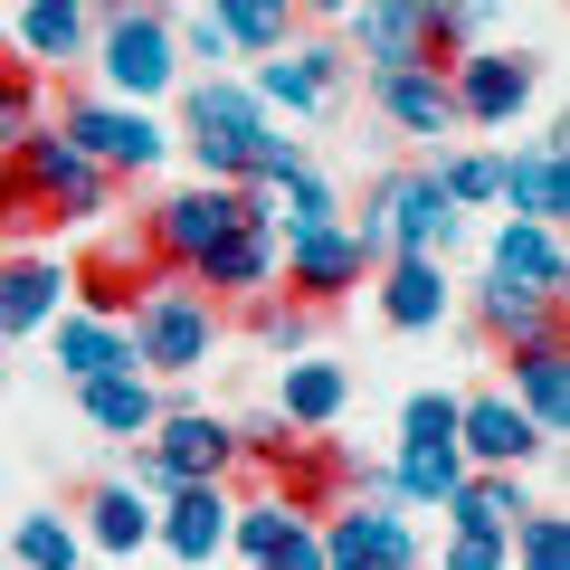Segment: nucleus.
I'll return each mask as SVG.
<instances>
[{"label":"nucleus","instance_id":"nucleus-23","mask_svg":"<svg viewBox=\"0 0 570 570\" xmlns=\"http://www.w3.org/2000/svg\"><path fill=\"white\" fill-rule=\"evenodd\" d=\"M504 362H513L504 400L523 409L542 438H561V419H570V362H561V343H523V352H504Z\"/></svg>","mask_w":570,"mask_h":570},{"label":"nucleus","instance_id":"nucleus-15","mask_svg":"<svg viewBox=\"0 0 570 570\" xmlns=\"http://www.w3.org/2000/svg\"><path fill=\"white\" fill-rule=\"evenodd\" d=\"M504 200H513V219L561 228V209H570V134H561V124L532 134L523 153H504Z\"/></svg>","mask_w":570,"mask_h":570},{"label":"nucleus","instance_id":"nucleus-14","mask_svg":"<svg viewBox=\"0 0 570 570\" xmlns=\"http://www.w3.org/2000/svg\"><path fill=\"white\" fill-rule=\"evenodd\" d=\"M371 115L381 124H400L409 142H448L456 134V105H448V77L438 67H371Z\"/></svg>","mask_w":570,"mask_h":570},{"label":"nucleus","instance_id":"nucleus-33","mask_svg":"<svg viewBox=\"0 0 570 570\" xmlns=\"http://www.w3.org/2000/svg\"><path fill=\"white\" fill-rule=\"evenodd\" d=\"M10 551H20V570H77V561H86L77 532H67V513H29Z\"/></svg>","mask_w":570,"mask_h":570},{"label":"nucleus","instance_id":"nucleus-8","mask_svg":"<svg viewBox=\"0 0 570 570\" xmlns=\"http://www.w3.org/2000/svg\"><path fill=\"white\" fill-rule=\"evenodd\" d=\"M324 561L333 570H419V532H409L400 494H352V504H333L324 523Z\"/></svg>","mask_w":570,"mask_h":570},{"label":"nucleus","instance_id":"nucleus-7","mask_svg":"<svg viewBox=\"0 0 570 570\" xmlns=\"http://www.w3.org/2000/svg\"><path fill=\"white\" fill-rule=\"evenodd\" d=\"M58 134L77 142L96 171H153V163L171 153V134L142 115V105H124V96H77V105L58 115Z\"/></svg>","mask_w":570,"mask_h":570},{"label":"nucleus","instance_id":"nucleus-11","mask_svg":"<svg viewBox=\"0 0 570 570\" xmlns=\"http://www.w3.org/2000/svg\"><path fill=\"white\" fill-rule=\"evenodd\" d=\"M142 448L163 456L171 485H228V466H238V428L209 419V409H163Z\"/></svg>","mask_w":570,"mask_h":570},{"label":"nucleus","instance_id":"nucleus-37","mask_svg":"<svg viewBox=\"0 0 570 570\" xmlns=\"http://www.w3.org/2000/svg\"><path fill=\"white\" fill-rule=\"evenodd\" d=\"M400 438H456V390H419L400 409Z\"/></svg>","mask_w":570,"mask_h":570},{"label":"nucleus","instance_id":"nucleus-6","mask_svg":"<svg viewBox=\"0 0 570 570\" xmlns=\"http://www.w3.org/2000/svg\"><path fill=\"white\" fill-rule=\"evenodd\" d=\"M542 96V58L532 48H504V39H475L466 58L448 67V105H456V124H485V134H504L523 105Z\"/></svg>","mask_w":570,"mask_h":570},{"label":"nucleus","instance_id":"nucleus-28","mask_svg":"<svg viewBox=\"0 0 570 570\" xmlns=\"http://www.w3.org/2000/svg\"><path fill=\"white\" fill-rule=\"evenodd\" d=\"M48 343H58V371H67V381H96V371H124V362H134L124 324H105V314H58Z\"/></svg>","mask_w":570,"mask_h":570},{"label":"nucleus","instance_id":"nucleus-1","mask_svg":"<svg viewBox=\"0 0 570 570\" xmlns=\"http://www.w3.org/2000/svg\"><path fill=\"white\" fill-rule=\"evenodd\" d=\"M190 163H200V181H285V171L305 163V142L276 134L266 124V105L247 96L238 77H200L190 86Z\"/></svg>","mask_w":570,"mask_h":570},{"label":"nucleus","instance_id":"nucleus-41","mask_svg":"<svg viewBox=\"0 0 570 570\" xmlns=\"http://www.w3.org/2000/svg\"><path fill=\"white\" fill-rule=\"evenodd\" d=\"M352 0H295V20H343Z\"/></svg>","mask_w":570,"mask_h":570},{"label":"nucleus","instance_id":"nucleus-34","mask_svg":"<svg viewBox=\"0 0 570 570\" xmlns=\"http://www.w3.org/2000/svg\"><path fill=\"white\" fill-rule=\"evenodd\" d=\"M247 305H257V314H247L257 343H276V352H305L314 324H324V305H295V295H285V305H276V295H247Z\"/></svg>","mask_w":570,"mask_h":570},{"label":"nucleus","instance_id":"nucleus-20","mask_svg":"<svg viewBox=\"0 0 570 570\" xmlns=\"http://www.w3.org/2000/svg\"><path fill=\"white\" fill-rule=\"evenodd\" d=\"M381 324L390 333H438L448 324V266L438 257H381Z\"/></svg>","mask_w":570,"mask_h":570},{"label":"nucleus","instance_id":"nucleus-12","mask_svg":"<svg viewBox=\"0 0 570 570\" xmlns=\"http://www.w3.org/2000/svg\"><path fill=\"white\" fill-rule=\"evenodd\" d=\"M456 456H466V466H504V475H523L532 456H551V438L504 400V390H475V400H456Z\"/></svg>","mask_w":570,"mask_h":570},{"label":"nucleus","instance_id":"nucleus-3","mask_svg":"<svg viewBox=\"0 0 570 570\" xmlns=\"http://www.w3.org/2000/svg\"><path fill=\"white\" fill-rule=\"evenodd\" d=\"M352 238H362V257L381 266V257H448V238H456V200L438 190V171H390L381 190L362 200V219H343Z\"/></svg>","mask_w":570,"mask_h":570},{"label":"nucleus","instance_id":"nucleus-4","mask_svg":"<svg viewBox=\"0 0 570 570\" xmlns=\"http://www.w3.org/2000/svg\"><path fill=\"white\" fill-rule=\"evenodd\" d=\"M96 67H105V96H124V105H153V96L181 86V58H171V29H163L153 0H115V10H105Z\"/></svg>","mask_w":570,"mask_h":570},{"label":"nucleus","instance_id":"nucleus-21","mask_svg":"<svg viewBox=\"0 0 570 570\" xmlns=\"http://www.w3.org/2000/svg\"><path fill=\"white\" fill-rule=\"evenodd\" d=\"M343 409H352V371H343V362H314V352H305V362H285V371H276V419H285V428L324 438Z\"/></svg>","mask_w":570,"mask_h":570},{"label":"nucleus","instance_id":"nucleus-16","mask_svg":"<svg viewBox=\"0 0 570 570\" xmlns=\"http://www.w3.org/2000/svg\"><path fill=\"white\" fill-rule=\"evenodd\" d=\"M67 305V257H39V247H20V257L0 266V343H20V333H48Z\"/></svg>","mask_w":570,"mask_h":570},{"label":"nucleus","instance_id":"nucleus-38","mask_svg":"<svg viewBox=\"0 0 570 570\" xmlns=\"http://www.w3.org/2000/svg\"><path fill=\"white\" fill-rule=\"evenodd\" d=\"M247 570H333V561H324V532H314V523H295L276 551H257Z\"/></svg>","mask_w":570,"mask_h":570},{"label":"nucleus","instance_id":"nucleus-17","mask_svg":"<svg viewBox=\"0 0 570 570\" xmlns=\"http://www.w3.org/2000/svg\"><path fill=\"white\" fill-rule=\"evenodd\" d=\"M77 409H86V428L96 438H153V419H163V390H153V371H96V381H77Z\"/></svg>","mask_w":570,"mask_h":570},{"label":"nucleus","instance_id":"nucleus-29","mask_svg":"<svg viewBox=\"0 0 570 570\" xmlns=\"http://www.w3.org/2000/svg\"><path fill=\"white\" fill-rule=\"evenodd\" d=\"M352 48H362L371 67H409L419 58V0H352Z\"/></svg>","mask_w":570,"mask_h":570},{"label":"nucleus","instance_id":"nucleus-27","mask_svg":"<svg viewBox=\"0 0 570 570\" xmlns=\"http://www.w3.org/2000/svg\"><path fill=\"white\" fill-rule=\"evenodd\" d=\"M86 542H96L105 561H134V551L153 542V494H134L124 475L96 485V494H86Z\"/></svg>","mask_w":570,"mask_h":570},{"label":"nucleus","instance_id":"nucleus-35","mask_svg":"<svg viewBox=\"0 0 570 570\" xmlns=\"http://www.w3.org/2000/svg\"><path fill=\"white\" fill-rule=\"evenodd\" d=\"M295 523H305V513H285L276 494H257V504H228V542H238L247 561H257V551H276V542H285Z\"/></svg>","mask_w":570,"mask_h":570},{"label":"nucleus","instance_id":"nucleus-9","mask_svg":"<svg viewBox=\"0 0 570 570\" xmlns=\"http://www.w3.org/2000/svg\"><path fill=\"white\" fill-rule=\"evenodd\" d=\"M343 77H352V48L333 39H285L276 58H257V105H285V115H333L343 105Z\"/></svg>","mask_w":570,"mask_h":570},{"label":"nucleus","instance_id":"nucleus-24","mask_svg":"<svg viewBox=\"0 0 570 570\" xmlns=\"http://www.w3.org/2000/svg\"><path fill=\"white\" fill-rule=\"evenodd\" d=\"M96 39V10L86 0H20V58L29 67H77Z\"/></svg>","mask_w":570,"mask_h":570},{"label":"nucleus","instance_id":"nucleus-36","mask_svg":"<svg viewBox=\"0 0 570 570\" xmlns=\"http://www.w3.org/2000/svg\"><path fill=\"white\" fill-rule=\"evenodd\" d=\"M39 124V67L29 58H0V153Z\"/></svg>","mask_w":570,"mask_h":570},{"label":"nucleus","instance_id":"nucleus-18","mask_svg":"<svg viewBox=\"0 0 570 570\" xmlns=\"http://www.w3.org/2000/svg\"><path fill=\"white\" fill-rule=\"evenodd\" d=\"M153 542H163L171 561L200 570L209 551L228 542V485H171V494H163V513H153Z\"/></svg>","mask_w":570,"mask_h":570},{"label":"nucleus","instance_id":"nucleus-31","mask_svg":"<svg viewBox=\"0 0 570 570\" xmlns=\"http://www.w3.org/2000/svg\"><path fill=\"white\" fill-rule=\"evenodd\" d=\"M504 570H570V532H561L551 504H532L523 523L504 532Z\"/></svg>","mask_w":570,"mask_h":570},{"label":"nucleus","instance_id":"nucleus-19","mask_svg":"<svg viewBox=\"0 0 570 570\" xmlns=\"http://www.w3.org/2000/svg\"><path fill=\"white\" fill-rule=\"evenodd\" d=\"M485 276L532 285V295H561V285H570L561 228H542V219H504V228H494V247H485Z\"/></svg>","mask_w":570,"mask_h":570},{"label":"nucleus","instance_id":"nucleus-42","mask_svg":"<svg viewBox=\"0 0 570 570\" xmlns=\"http://www.w3.org/2000/svg\"><path fill=\"white\" fill-rule=\"evenodd\" d=\"M0 352H10V343H0Z\"/></svg>","mask_w":570,"mask_h":570},{"label":"nucleus","instance_id":"nucleus-40","mask_svg":"<svg viewBox=\"0 0 570 570\" xmlns=\"http://www.w3.org/2000/svg\"><path fill=\"white\" fill-rule=\"evenodd\" d=\"M190 58H200V67H209V77H219V67H228V58H238V48H228V29H219V20H209V10H200V20H190Z\"/></svg>","mask_w":570,"mask_h":570},{"label":"nucleus","instance_id":"nucleus-26","mask_svg":"<svg viewBox=\"0 0 570 570\" xmlns=\"http://www.w3.org/2000/svg\"><path fill=\"white\" fill-rule=\"evenodd\" d=\"M523 513H532V494H523V475H504V466H466V485L448 494L456 532H513Z\"/></svg>","mask_w":570,"mask_h":570},{"label":"nucleus","instance_id":"nucleus-22","mask_svg":"<svg viewBox=\"0 0 570 570\" xmlns=\"http://www.w3.org/2000/svg\"><path fill=\"white\" fill-rule=\"evenodd\" d=\"M475 324H485L504 352H523V343H561V295H532V285L485 276V285H475Z\"/></svg>","mask_w":570,"mask_h":570},{"label":"nucleus","instance_id":"nucleus-39","mask_svg":"<svg viewBox=\"0 0 570 570\" xmlns=\"http://www.w3.org/2000/svg\"><path fill=\"white\" fill-rule=\"evenodd\" d=\"M438 570H504V532H448Z\"/></svg>","mask_w":570,"mask_h":570},{"label":"nucleus","instance_id":"nucleus-10","mask_svg":"<svg viewBox=\"0 0 570 570\" xmlns=\"http://www.w3.org/2000/svg\"><path fill=\"white\" fill-rule=\"evenodd\" d=\"M362 276H371V257H362V238H352L343 219L305 228V238H276V285L295 295V305H343Z\"/></svg>","mask_w":570,"mask_h":570},{"label":"nucleus","instance_id":"nucleus-25","mask_svg":"<svg viewBox=\"0 0 570 570\" xmlns=\"http://www.w3.org/2000/svg\"><path fill=\"white\" fill-rule=\"evenodd\" d=\"M456 485H466L456 438H400V456H390V494H400V504H438V513H448Z\"/></svg>","mask_w":570,"mask_h":570},{"label":"nucleus","instance_id":"nucleus-13","mask_svg":"<svg viewBox=\"0 0 570 570\" xmlns=\"http://www.w3.org/2000/svg\"><path fill=\"white\" fill-rule=\"evenodd\" d=\"M181 276L200 285L209 305H247V295H266V285H276V228H266V219H238L228 238H209Z\"/></svg>","mask_w":570,"mask_h":570},{"label":"nucleus","instance_id":"nucleus-5","mask_svg":"<svg viewBox=\"0 0 570 570\" xmlns=\"http://www.w3.org/2000/svg\"><path fill=\"white\" fill-rule=\"evenodd\" d=\"M238 219H266V190L257 181H200V190H171L163 209H153V219H142V257L153 266H171V276H181L190 257H200L209 238H228V228Z\"/></svg>","mask_w":570,"mask_h":570},{"label":"nucleus","instance_id":"nucleus-32","mask_svg":"<svg viewBox=\"0 0 570 570\" xmlns=\"http://www.w3.org/2000/svg\"><path fill=\"white\" fill-rule=\"evenodd\" d=\"M438 190H448L456 209H485V200H504V153H438Z\"/></svg>","mask_w":570,"mask_h":570},{"label":"nucleus","instance_id":"nucleus-2","mask_svg":"<svg viewBox=\"0 0 570 570\" xmlns=\"http://www.w3.org/2000/svg\"><path fill=\"white\" fill-rule=\"evenodd\" d=\"M124 343H134L142 371H163V381H190V371L219 352V305H209L190 276H171V266H153L134 295V314H124Z\"/></svg>","mask_w":570,"mask_h":570},{"label":"nucleus","instance_id":"nucleus-30","mask_svg":"<svg viewBox=\"0 0 570 570\" xmlns=\"http://www.w3.org/2000/svg\"><path fill=\"white\" fill-rule=\"evenodd\" d=\"M209 20L228 29L238 58H276V48L295 39V0H209Z\"/></svg>","mask_w":570,"mask_h":570}]
</instances>
